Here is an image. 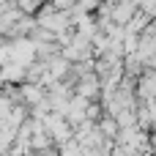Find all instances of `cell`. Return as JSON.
<instances>
[{"label": "cell", "instance_id": "obj_1", "mask_svg": "<svg viewBox=\"0 0 156 156\" xmlns=\"http://www.w3.org/2000/svg\"><path fill=\"white\" fill-rule=\"evenodd\" d=\"M44 99V88L36 85V82H19V104L25 107H33Z\"/></svg>", "mask_w": 156, "mask_h": 156}]
</instances>
